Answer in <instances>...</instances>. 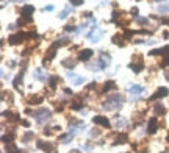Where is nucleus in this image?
Masks as SVG:
<instances>
[{
	"label": "nucleus",
	"instance_id": "1",
	"mask_svg": "<svg viewBox=\"0 0 169 153\" xmlns=\"http://www.w3.org/2000/svg\"><path fill=\"white\" fill-rule=\"evenodd\" d=\"M122 102H124V97L121 94H111L108 95V98L103 102V110L107 111H116L122 106Z\"/></svg>",
	"mask_w": 169,
	"mask_h": 153
},
{
	"label": "nucleus",
	"instance_id": "2",
	"mask_svg": "<svg viewBox=\"0 0 169 153\" xmlns=\"http://www.w3.org/2000/svg\"><path fill=\"white\" fill-rule=\"evenodd\" d=\"M31 116L36 119L38 123H45V122H49V120H50L52 113H50L49 110H45V108H42V110H39V111H33Z\"/></svg>",
	"mask_w": 169,
	"mask_h": 153
},
{
	"label": "nucleus",
	"instance_id": "3",
	"mask_svg": "<svg viewBox=\"0 0 169 153\" xmlns=\"http://www.w3.org/2000/svg\"><path fill=\"white\" fill-rule=\"evenodd\" d=\"M102 36H103V30H100L99 27H94V28L88 33V38L91 42H99L102 39Z\"/></svg>",
	"mask_w": 169,
	"mask_h": 153
},
{
	"label": "nucleus",
	"instance_id": "4",
	"mask_svg": "<svg viewBox=\"0 0 169 153\" xmlns=\"http://www.w3.org/2000/svg\"><path fill=\"white\" fill-rule=\"evenodd\" d=\"M97 62H99L100 69H105V67H108V66H110V62H111V56L108 55V53L102 52V53H100V56H99V59H97Z\"/></svg>",
	"mask_w": 169,
	"mask_h": 153
},
{
	"label": "nucleus",
	"instance_id": "5",
	"mask_svg": "<svg viewBox=\"0 0 169 153\" xmlns=\"http://www.w3.org/2000/svg\"><path fill=\"white\" fill-rule=\"evenodd\" d=\"M68 78H69V81L75 86H78V84H83L86 80H85V77H80L77 74H74V72H68Z\"/></svg>",
	"mask_w": 169,
	"mask_h": 153
},
{
	"label": "nucleus",
	"instance_id": "6",
	"mask_svg": "<svg viewBox=\"0 0 169 153\" xmlns=\"http://www.w3.org/2000/svg\"><path fill=\"white\" fill-rule=\"evenodd\" d=\"M92 122L99 125V127H103V128H110V120L105 117V116H94L92 117Z\"/></svg>",
	"mask_w": 169,
	"mask_h": 153
},
{
	"label": "nucleus",
	"instance_id": "7",
	"mask_svg": "<svg viewBox=\"0 0 169 153\" xmlns=\"http://www.w3.org/2000/svg\"><path fill=\"white\" fill-rule=\"evenodd\" d=\"M169 94V91L166 88H158L157 91H155V94L154 95H150V100H157V98H163V97H166Z\"/></svg>",
	"mask_w": 169,
	"mask_h": 153
},
{
	"label": "nucleus",
	"instance_id": "8",
	"mask_svg": "<svg viewBox=\"0 0 169 153\" xmlns=\"http://www.w3.org/2000/svg\"><path fill=\"white\" fill-rule=\"evenodd\" d=\"M33 13H35V6L33 5H24L21 8V16L22 17H30Z\"/></svg>",
	"mask_w": 169,
	"mask_h": 153
},
{
	"label": "nucleus",
	"instance_id": "9",
	"mask_svg": "<svg viewBox=\"0 0 169 153\" xmlns=\"http://www.w3.org/2000/svg\"><path fill=\"white\" fill-rule=\"evenodd\" d=\"M158 130V125H157V119L152 117V119H149V123H147V133L149 134H155Z\"/></svg>",
	"mask_w": 169,
	"mask_h": 153
},
{
	"label": "nucleus",
	"instance_id": "10",
	"mask_svg": "<svg viewBox=\"0 0 169 153\" xmlns=\"http://www.w3.org/2000/svg\"><path fill=\"white\" fill-rule=\"evenodd\" d=\"M91 56H92V50H91V49H85V50L80 52L78 59H80V61H89Z\"/></svg>",
	"mask_w": 169,
	"mask_h": 153
},
{
	"label": "nucleus",
	"instance_id": "11",
	"mask_svg": "<svg viewBox=\"0 0 169 153\" xmlns=\"http://www.w3.org/2000/svg\"><path fill=\"white\" fill-rule=\"evenodd\" d=\"M55 49H56L55 44H53V46L49 49V52H47V56L44 58V66H47V64H49V62L53 59V56H55Z\"/></svg>",
	"mask_w": 169,
	"mask_h": 153
},
{
	"label": "nucleus",
	"instance_id": "12",
	"mask_svg": "<svg viewBox=\"0 0 169 153\" xmlns=\"http://www.w3.org/2000/svg\"><path fill=\"white\" fill-rule=\"evenodd\" d=\"M38 148H42V150H44V151H47V153L53 151V145H52V144L44 142V141H38Z\"/></svg>",
	"mask_w": 169,
	"mask_h": 153
},
{
	"label": "nucleus",
	"instance_id": "13",
	"mask_svg": "<svg viewBox=\"0 0 169 153\" xmlns=\"http://www.w3.org/2000/svg\"><path fill=\"white\" fill-rule=\"evenodd\" d=\"M128 91H130V94H133V95H139V94L144 92V88L139 86V84H131L128 88Z\"/></svg>",
	"mask_w": 169,
	"mask_h": 153
},
{
	"label": "nucleus",
	"instance_id": "14",
	"mask_svg": "<svg viewBox=\"0 0 169 153\" xmlns=\"http://www.w3.org/2000/svg\"><path fill=\"white\" fill-rule=\"evenodd\" d=\"M42 102H44L42 95H30V97H28V103H30V105H41Z\"/></svg>",
	"mask_w": 169,
	"mask_h": 153
},
{
	"label": "nucleus",
	"instance_id": "15",
	"mask_svg": "<svg viewBox=\"0 0 169 153\" xmlns=\"http://www.w3.org/2000/svg\"><path fill=\"white\" fill-rule=\"evenodd\" d=\"M150 55L152 56H155V55H169V46L161 47V49H155V50L150 52Z\"/></svg>",
	"mask_w": 169,
	"mask_h": 153
},
{
	"label": "nucleus",
	"instance_id": "16",
	"mask_svg": "<svg viewBox=\"0 0 169 153\" xmlns=\"http://www.w3.org/2000/svg\"><path fill=\"white\" fill-rule=\"evenodd\" d=\"M35 77L39 80V81H47V80H49V77L44 74L42 69H36V70H35Z\"/></svg>",
	"mask_w": 169,
	"mask_h": 153
},
{
	"label": "nucleus",
	"instance_id": "17",
	"mask_svg": "<svg viewBox=\"0 0 169 153\" xmlns=\"http://www.w3.org/2000/svg\"><path fill=\"white\" fill-rule=\"evenodd\" d=\"M130 69L133 70L135 74H139V72L144 69V66H143V62H141V61H139V62H135V61H133V62L130 64Z\"/></svg>",
	"mask_w": 169,
	"mask_h": 153
},
{
	"label": "nucleus",
	"instance_id": "18",
	"mask_svg": "<svg viewBox=\"0 0 169 153\" xmlns=\"http://www.w3.org/2000/svg\"><path fill=\"white\" fill-rule=\"evenodd\" d=\"M5 150H6V153H22L21 150H19L13 142H8L6 145H5Z\"/></svg>",
	"mask_w": 169,
	"mask_h": 153
},
{
	"label": "nucleus",
	"instance_id": "19",
	"mask_svg": "<svg viewBox=\"0 0 169 153\" xmlns=\"http://www.w3.org/2000/svg\"><path fill=\"white\" fill-rule=\"evenodd\" d=\"M61 64H63L66 69H74V67H75V59H72V58H71V59H69V58H68V59H63Z\"/></svg>",
	"mask_w": 169,
	"mask_h": 153
},
{
	"label": "nucleus",
	"instance_id": "20",
	"mask_svg": "<svg viewBox=\"0 0 169 153\" xmlns=\"http://www.w3.org/2000/svg\"><path fill=\"white\" fill-rule=\"evenodd\" d=\"M154 111H155L158 116H164V114H166V110H164V106H163L161 103H157V105L154 106Z\"/></svg>",
	"mask_w": 169,
	"mask_h": 153
},
{
	"label": "nucleus",
	"instance_id": "21",
	"mask_svg": "<svg viewBox=\"0 0 169 153\" xmlns=\"http://www.w3.org/2000/svg\"><path fill=\"white\" fill-rule=\"evenodd\" d=\"M127 134H119V136L116 138V141L113 142V145H119V144H125L127 142Z\"/></svg>",
	"mask_w": 169,
	"mask_h": 153
},
{
	"label": "nucleus",
	"instance_id": "22",
	"mask_svg": "<svg viewBox=\"0 0 169 153\" xmlns=\"http://www.w3.org/2000/svg\"><path fill=\"white\" fill-rule=\"evenodd\" d=\"M122 39H124V36H119V34L113 36V42H114L116 46H121V47H124V46H125V42L122 41Z\"/></svg>",
	"mask_w": 169,
	"mask_h": 153
},
{
	"label": "nucleus",
	"instance_id": "23",
	"mask_svg": "<svg viewBox=\"0 0 169 153\" xmlns=\"http://www.w3.org/2000/svg\"><path fill=\"white\" fill-rule=\"evenodd\" d=\"M13 86H14V89H19L22 86V74H19L16 78H14V81H13Z\"/></svg>",
	"mask_w": 169,
	"mask_h": 153
},
{
	"label": "nucleus",
	"instance_id": "24",
	"mask_svg": "<svg viewBox=\"0 0 169 153\" xmlns=\"http://www.w3.org/2000/svg\"><path fill=\"white\" fill-rule=\"evenodd\" d=\"M113 88H114V81H107L105 84H103V88H102V92H108V91H111Z\"/></svg>",
	"mask_w": 169,
	"mask_h": 153
},
{
	"label": "nucleus",
	"instance_id": "25",
	"mask_svg": "<svg viewBox=\"0 0 169 153\" xmlns=\"http://www.w3.org/2000/svg\"><path fill=\"white\" fill-rule=\"evenodd\" d=\"M72 138H74V133H71V131H69L68 134H64V136H61L60 139H61V142H63V144H68L69 141H72Z\"/></svg>",
	"mask_w": 169,
	"mask_h": 153
},
{
	"label": "nucleus",
	"instance_id": "26",
	"mask_svg": "<svg viewBox=\"0 0 169 153\" xmlns=\"http://www.w3.org/2000/svg\"><path fill=\"white\" fill-rule=\"evenodd\" d=\"M71 11H72V8H71V6H66L64 10L61 11V14H60V19H66V17L69 16V13H71Z\"/></svg>",
	"mask_w": 169,
	"mask_h": 153
},
{
	"label": "nucleus",
	"instance_id": "27",
	"mask_svg": "<svg viewBox=\"0 0 169 153\" xmlns=\"http://www.w3.org/2000/svg\"><path fill=\"white\" fill-rule=\"evenodd\" d=\"M71 39H68V38H60V41H56L55 42V46L56 47H61V46H64V44H68Z\"/></svg>",
	"mask_w": 169,
	"mask_h": 153
},
{
	"label": "nucleus",
	"instance_id": "28",
	"mask_svg": "<svg viewBox=\"0 0 169 153\" xmlns=\"http://www.w3.org/2000/svg\"><path fill=\"white\" fill-rule=\"evenodd\" d=\"M33 138H35V134H33L31 131H28V133H25V134H24V138H22V139H24V142H30Z\"/></svg>",
	"mask_w": 169,
	"mask_h": 153
},
{
	"label": "nucleus",
	"instance_id": "29",
	"mask_svg": "<svg viewBox=\"0 0 169 153\" xmlns=\"http://www.w3.org/2000/svg\"><path fill=\"white\" fill-rule=\"evenodd\" d=\"M158 11L160 13H167L169 11V2L164 3V5H158Z\"/></svg>",
	"mask_w": 169,
	"mask_h": 153
},
{
	"label": "nucleus",
	"instance_id": "30",
	"mask_svg": "<svg viewBox=\"0 0 169 153\" xmlns=\"http://www.w3.org/2000/svg\"><path fill=\"white\" fill-rule=\"evenodd\" d=\"M58 81H60V78H58V77H52V78L49 80V83H50V88L53 89V88L56 86V83H58Z\"/></svg>",
	"mask_w": 169,
	"mask_h": 153
},
{
	"label": "nucleus",
	"instance_id": "31",
	"mask_svg": "<svg viewBox=\"0 0 169 153\" xmlns=\"http://www.w3.org/2000/svg\"><path fill=\"white\" fill-rule=\"evenodd\" d=\"M125 125H127V120L125 119H119L118 117V122H116V127L118 128H122V127H125Z\"/></svg>",
	"mask_w": 169,
	"mask_h": 153
},
{
	"label": "nucleus",
	"instance_id": "32",
	"mask_svg": "<svg viewBox=\"0 0 169 153\" xmlns=\"http://www.w3.org/2000/svg\"><path fill=\"white\" fill-rule=\"evenodd\" d=\"M160 66H161V67H166V66H169V55H166V56H164V59H163L161 62H160Z\"/></svg>",
	"mask_w": 169,
	"mask_h": 153
},
{
	"label": "nucleus",
	"instance_id": "33",
	"mask_svg": "<svg viewBox=\"0 0 169 153\" xmlns=\"http://www.w3.org/2000/svg\"><path fill=\"white\" fill-rule=\"evenodd\" d=\"M69 2H71V5H72V6H78V5H81V3H83V0H69Z\"/></svg>",
	"mask_w": 169,
	"mask_h": 153
},
{
	"label": "nucleus",
	"instance_id": "34",
	"mask_svg": "<svg viewBox=\"0 0 169 153\" xmlns=\"http://www.w3.org/2000/svg\"><path fill=\"white\" fill-rule=\"evenodd\" d=\"M130 13H131V16H135V17H136V16H138V8H131V11H130Z\"/></svg>",
	"mask_w": 169,
	"mask_h": 153
},
{
	"label": "nucleus",
	"instance_id": "35",
	"mask_svg": "<svg viewBox=\"0 0 169 153\" xmlns=\"http://www.w3.org/2000/svg\"><path fill=\"white\" fill-rule=\"evenodd\" d=\"M138 22L139 24H147V19H144V17H138Z\"/></svg>",
	"mask_w": 169,
	"mask_h": 153
},
{
	"label": "nucleus",
	"instance_id": "36",
	"mask_svg": "<svg viewBox=\"0 0 169 153\" xmlns=\"http://www.w3.org/2000/svg\"><path fill=\"white\" fill-rule=\"evenodd\" d=\"M66 31H75V28H74V27L72 25H68V27H66V28H64Z\"/></svg>",
	"mask_w": 169,
	"mask_h": 153
},
{
	"label": "nucleus",
	"instance_id": "37",
	"mask_svg": "<svg viewBox=\"0 0 169 153\" xmlns=\"http://www.w3.org/2000/svg\"><path fill=\"white\" fill-rule=\"evenodd\" d=\"M21 123L24 125V127H30V122L28 120H21Z\"/></svg>",
	"mask_w": 169,
	"mask_h": 153
},
{
	"label": "nucleus",
	"instance_id": "38",
	"mask_svg": "<svg viewBox=\"0 0 169 153\" xmlns=\"http://www.w3.org/2000/svg\"><path fill=\"white\" fill-rule=\"evenodd\" d=\"M52 10H53V6H52V5H49V6H45V8H44V11H52Z\"/></svg>",
	"mask_w": 169,
	"mask_h": 153
},
{
	"label": "nucleus",
	"instance_id": "39",
	"mask_svg": "<svg viewBox=\"0 0 169 153\" xmlns=\"http://www.w3.org/2000/svg\"><path fill=\"white\" fill-rule=\"evenodd\" d=\"M91 136H99V131L97 130H92L91 131Z\"/></svg>",
	"mask_w": 169,
	"mask_h": 153
},
{
	"label": "nucleus",
	"instance_id": "40",
	"mask_svg": "<svg viewBox=\"0 0 169 153\" xmlns=\"http://www.w3.org/2000/svg\"><path fill=\"white\" fill-rule=\"evenodd\" d=\"M64 92H66V94H72V91H71L69 88H64Z\"/></svg>",
	"mask_w": 169,
	"mask_h": 153
},
{
	"label": "nucleus",
	"instance_id": "41",
	"mask_svg": "<svg viewBox=\"0 0 169 153\" xmlns=\"http://www.w3.org/2000/svg\"><path fill=\"white\" fill-rule=\"evenodd\" d=\"M166 80H167V81H169V70L166 72Z\"/></svg>",
	"mask_w": 169,
	"mask_h": 153
},
{
	"label": "nucleus",
	"instance_id": "42",
	"mask_svg": "<svg viewBox=\"0 0 169 153\" xmlns=\"http://www.w3.org/2000/svg\"><path fill=\"white\" fill-rule=\"evenodd\" d=\"M71 153H80V151H78V150H72Z\"/></svg>",
	"mask_w": 169,
	"mask_h": 153
},
{
	"label": "nucleus",
	"instance_id": "43",
	"mask_svg": "<svg viewBox=\"0 0 169 153\" xmlns=\"http://www.w3.org/2000/svg\"><path fill=\"white\" fill-rule=\"evenodd\" d=\"M166 141H167V142H169V134H167V138H166Z\"/></svg>",
	"mask_w": 169,
	"mask_h": 153
},
{
	"label": "nucleus",
	"instance_id": "44",
	"mask_svg": "<svg viewBox=\"0 0 169 153\" xmlns=\"http://www.w3.org/2000/svg\"><path fill=\"white\" fill-rule=\"evenodd\" d=\"M155 2H160V0H155Z\"/></svg>",
	"mask_w": 169,
	"mask_h": 153
},
{
	"label": "nucleus",
	"instance_id": "45",
	"mask_svg": "<svg viewBox=\"0 0 169 153\" xmlns=\"http://www.w3.org/2000/svg\"><path fill=\"white\" fill-rule=\"evenodd\" d=\"M19 2H21V0H19Z\"/></svg>",
	"mask_w": 169,
	"mask_h": 153
}]
</instances>
